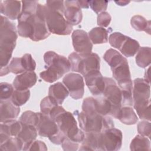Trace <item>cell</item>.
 <instances>
[{"label": "cell", "instance_id": "6da1fadb", "mask_svg": "<svg viewBox=\"0 0 151 151\" xmlns=\"http://www.w3.org/2000/svg\"><path fill=\"white\" fill-rule=\"evenodd\" d=\"M15 25L8 18L1 15L0 24V65L1 68L8 65L18 38Z\"/></svg>", "mask_w": 151, "mask_h": 151}, {"label": "cell", "instance_id": "7a4b0ae2", "mask_svg": "<svg viewBox=\"0 0 151 151\" xmlns=\"http://www.w3.org/2000/svg\"><path fill=\"white\" fill-rule=\"evenodd\" d=\"M45 70L40 74L41 79L52 83L60 79L71 70L68 60L52 51H47L44 55Z\"/></svg>", "mask_w": 151, "mask_h": 151}, {"label": "cell", "instance_id": "3957f363", "mask_svg": "<svg viewBox=\"0 0 151 151\" xmlns=\"http://www.w3.org/2000/svg\"><path fill=\"white\" fill-rule=\"evenodd\" d=\"M132 96L134 109L140 119L150 120V86L142 78L133 81Z\"/></svg>", "mask_w": 151, "mask_h": 151}, {"label": "cell", "instance_id": "277c9868", "mask_svg": "<svg viewBox=\"0 0 151 151\" xmlns=\"http://www.w3.org/2000/svg\"><path fill=\"white\" fill-rule=\"evenodd\" d=\"M80 129L84 132H103L114 127V122L109 116H101L98 113L87 114L81 111L77 114Z\"/></svg>", "mask_w": 151, "mask_h": 151}, {"label": "cell", "instance_id": "5b68a950", "mask_svg": "<svg viewBox=\"0 0 151 151\" xmlns=\"http://www.w3.org/2000/svg\"><path fill=\"white\" fill-rule=\"evenodd\" d=\"M60 130L70 140L81 143L84 137V132L77 126L76 119L71 112L64 111L55 119Z\"/></svg>", "mask_w": 151, "mask_h": 151}, {"label": "cell", "instance_id": "8992f818", "mask_svg": "<svg viewBox=\"0 0 151 151\" xmlns=\"http://www.w3.org/2000/svg\"><path fill=\"white\" fill-rule=\"evenodd\" d=\"M45 18L50 33L59 35H68L71 34L73 26L66 21L63 14L51 10L45 5Z\"/></svg>", "mask_w": 151, "mask_h": 151}, {"label": "cell", "instance_id": "52a82bcc", "mask_svg": "<svg viewBox=\"0 0 151 151\" xmlns=\"http://www.w3.org/2000/svg\"><path fill=\"white\" fill-rule=\"evenodd\" d=\"M123 134L121 130L111 127L106 129L100 134V150L116 151L122 145Z\"/></svg>", "mask_w": 151, "mask_h": 151}, {"label": "cell", "instance_id": "ba28073f", "mask_svg": "<svg viewBox=\"0 0 151 151\" xmlns=\"http://www.w3.org/2000/svg\"><path fill=\"white\" fill-rule=\"evenodd\" d=\"M63 83L67 87L71 98L78 100L83 97L84 93V82L80 74L74 73L67 74L63 78Z\"/></svg>", "mask_w": 151, "mask_h": 151}, {"label": "cell", "instance_id": "9c48e42d", "mask_svg": "<svg viewBox=\"0 0 151 151\" xmlns=\"http://www.w3.org/2000/svg\"><path fill=\"white\" fill-rule=\"evenodd\" d=\"M71 38L74 49L81 57L88 55L92 52L93 45L86 31L83 29L74 30Z\"/></svg>", "mask_w": 151, "mask_h": 151}, {"label": "cell", "instance_id": "30bf717a", "mask_svg": "<svg viewBox=\"0 0 151 151\" xmlns=\"http://www.w3.org/2000/svg\"><path fill=\"white\" fill-rule=\"evenodd\" d=\"M50 34L45 22V5L38 3L35 15L34 35L31 40L33 41H39L45 40Z\"/></svg>", "mask_w": 151, "mask_h": 151}, {"label": "cell", "instance_id": "8fae6325", "mask_svg": "<svg viewBox=\"0 0 151 151\" xmlns=\"http://www.w3.org/2000/svg\"><path fill=\"white\" fill-rule=\"evenodd\" d=\"M38 134L48 139L57 134L60 131L57 123L49 116L39 113V119L36 126Z\"/></svg>", "mask_w": 151, "mask_h": 151}, {"label": "cell", "instance_id": "7c38bea8", "mask_svg": "<svg viewBox=\"0 0 151 151\" xmlns=\"http://www.w3.org/2000/svg\"><path fill=\"white\" fill-rule=\"evenodd\" d=\"M86 84L91 93L94 96L103 94L105 82L100 71H92L84 76Z\"/></svg>", "mask_w": 151, "mask_h": 151}, {"label": "cell", "instance_id": "4fadbf2b", "mask_svg": "<svg viewBox=\"0 0 151 151\" xmlns=\"http://www.w3.org/2000/svg\"><path fill=\"white\" fill-rule=\"evenodd\" d=\"M105 87L103 93L104 97L114 106L122 107V91L115 81L110 77H104Z\"/></svg>", "mask_w": 151, "mask_h": 151}, {"label": "cell", "instance_id": "5bb4252c", "mask_svg": "<svg viewBox=\"0 0 151 151\" xmlns=\"http://www.w3.org/2000/svg\"><path fill=\"white\" fill-rule=\"evenodd\" d=\"M64 17L72 26L79 24L83 19V14L78 1H65Z\"/></svg>", "mask_w": 151, "mask_h": 151}, {"label": "cell", "instance_id": "9a60e30c", "mask_svg": "<svg viewBox=\"0 0 151 151\" xmlns=\"http://www.w3.org/2000/svg\"><path fill=\"white\" fill-rule=\"evenodd\" d=\"M113 78L117 81L119 87L132 84L128 61L126 58L118 65L111 69Z\"/></svg>", "mask_w": 151, "mask_h": 151}, {"label": "cell", "instance_id": "2e32d148", "mask_svg": "<svg viewBox=\"0 0 151 151\" xmlns=\"http://www.w3.org/2000/svg\"><path fill=\"white\" fill-rule=\"evenodd\" d=\"M100 59L99 56L94 52L81 57L78 67V73L83 76L88 72L92 71H100Z\"/></svg>", "mask_w": 151, "mask_h": 151}, {"label": "cell", "instance_id": "e0dca14e", "mask_svg": "<svg viewBox=\"0 0 151 151\" xmlns=\"http://www.w3.org/2000/svg\"><path fill=\"white\" fill-rule=\"evenodd\" d=\"M121 107L113 105L105 97L95 98V109L96 112L101 116H110L117 119Z\"/></svg>", "mask_w": 151, "mask_h": 151}, {"label": "cell", "instance_id": "ac0fdd59", "mask_svg": "<svg viewBox=\"0 0 151 151\" xmlns=\"http://www.w3.org/2000/svg\"><path fill=\"white\" fill-rule=\"evenodd\" d=\"M21 3L20 1H1L0 11L1 14L12 20L18 19L22 9Z\"/></svg>", "mask_w": 151, "mask_h": 151}, {"label": "cell", "instance_id": "d6986e66", "mask_svg": "<svg viewBox=\"0 0 151 151\" xmlns=\"http://www.w3.org/2000/svg\"><path fill=\"white\" fill-rule=\"evenodd\" d=\"M37 81V76L34 71H25L15 77L12 85L15 89L27 90L32 87Z\"/></svg>", "mask_w": 151, "mask_h": 151}, {"label": "cell", "instance_id": "ffe728a7", "mask_svg": "<svg viewBox=\"0 0 151 151\" xmlns=\"http://www.w3.org/2000/svg\"><path fill=\"white\" fill-rule=\"evenodd\" d=\"M20 113L19 107L15 105L11 100H0L1 122L16 119Z\"/></svg>", "mask_w": 151, "mask_h": 151}, {"label": "cell", "instance_id": "44dd1931", "mask_svg": "<svg viewBox=\"0 0 151 151\" xmlns=\"http://www.w3.org/2000/svg\"><path fill=\"white\" fill-rule=\"evenodd\" d=\"M101 132H85L79 150H100Z\"/></svg>", "mask_w": 151, "mask_h": 151}, {"label": "cell", "instance_id": "7402d4cb", "mask_svg": "<svg viewBox=\"0 0 151 151\" xmlns=\"http://www.w3.org/2000/svg\"><path fill=\"white\" fill-rule=\"evenodd\" d=\"M68 95L69 91L63 83L57 82L49 87L48 96L54 99L59 105L63 103Z\"/></svg>", "mask_w": 151, "mask_h": 151}, {"label": "cell", "instance_id": "603a6c76", "mask_svg": "<svg viewBox=\"0 0 151 151\" xmlns=\"http://www.w3.org/2000/svg\"><path fill=\"white\" fill-rule=\"evenodd\" d=\"M21 123L19 120L11 119L1 122L0 133L9 137H17L21 129Z\"/></svg>", "mask_w": 151, "mask_h": 151}, {"label": "cell", "instance_id": "cb8c5ba5", "mask_svg": "<svg viewBox=\"0 0 151 151\" xmlns=\"http://www.w3.org/2000/svg\"><path fill=\"white\" fill-rule=\"evenodd\" d=\"M122 123L126 125H132L138 122V117L131 106H122L117 116Z\"/></svg>", "mask_w": 151, "mask_h": 151}, {"label": "cell", "instance_id": "d4e9b609", "mask_svg": "<svg viewBox=\"0 0 151 151\" xmlns=\"http://www.w3.org/2000/svg\"><path fill=\"white\" fill-rule=\"evenodd\" d=\"M139 48L140 44L137 40L127 36L119 50L125 57H131L137 53Z\"/></svg>", "mask_w": 151, "mask_h": 151}, {"label": "cell", "instance_id": "484cf974", "mask_svg": "<svg viewBox=\"0 0 151 151\" xmlns=\"http://www.w3.org/2000/svg\"><path fill=\"white\" fill-rule=\"evenodd\" d=\"M108 30L104 28L97 27L92 28L88 33V35L93 44H103L108 42Z\"/></svg>", "mask_w": 151, "mask_h": 151}, {"label": "cell", "instance_id": "4316f807", "mask_svg": "<svg viewBox=\"0 0 151 151\" xmlns=\"http://www.w3.org/2000/svg\"><path fill=\"white\" fill-rule=\"evenodd\" d=\"M21 123L22 125L21 129L17 137L21 140L24 144L35 140L38 135V132L36 127L31 125L25 124L22 123Z\"/></svg>", "mask_w": 151, "mask_h": 151}, {"label": "cell", "instance_id": "83f0119b", "mask_svg": "<svg viewBox=\"0 0 151 151\" xmlns=\"http://www.w3.org/2000/svg\"><path fill=\"white\" fill-rule=\"evenodd\" d=\"M151 63V48L149 47H140L136 55V63L140 68H146Z\"/></svg>", "mask_w": 151, "mask_h": 151}, {"label": "cell", "instance_id": "f1b7e54d", "mask_svg": "<svg viewBox=\"0 0 151 151\" xmlns=\"http://www.w3.org/2000/svg\"><path fill=\"white\" fill-rule=\"evenodd\" d=\"M103 58L111 69L120 64L126 58L116 50L110 48L104 53Z\"/></svg>", "mask_w": 151, "mask_h": 151}, {"label": "cell", "instance_id": "f546056e", "mask_svg": "<svg viewBox=\"0 0 151 151\" xmlns=\"http://www.w3.org/2000/svg\"><path fill=\"white\" fill-rule=\"evenodd\" d=\"M131 26L137 31H145L150 34V21L145 17L137 15L133 16L130 20Z\"/></svg>", "mask_w": 151, "mask_h": 151}, {"label": "cell", "instance_id": "4dcf8cb0", "mask_svg": "<svg viewBox=\"0 0 151 151\" xmlns=\"http://www.w3.org/2000/svg\"><path fill=\"white\" fill-rule=\"evenodd\" d=\"M131 150H150V142L148 137L140 134L136 135L132 140L130 145Z\"/></svg>", "mask_w": 151, "mask_h": 151}, {"label": "cell", "instance_id": "1f68e13d", "mask_svg": "<svg viewBox=\"0 0 151 151\" xmlns=\"http://www.w3.org/2000/svg\"><path fill=\"white\" fill-rule=\"evenodd\" d=\"M29 97L30 91L29 89H15L10 100L15 105L19 107L25 104L29 100Z\"/></svg>", "mask_w": 151, "mask_h": 151}, {"label": "cell", "instance_id": "d6a6232c", "mask_svg": "<svg viewBox=\"0 0 151 151\" xmlns=\"http://www.w3.org/2000/svg\"><path fill=\"white\" fill-rule=\"evenodd\" d=\"M24 143L18 137L11 136L2 143H0L1 150H22Z\"/></svg>", "mask_w": 151, "mask_h": 151}, {"label": "cell", "instance_id": "836d02e7", "mask_svg": "<svg viewBox=\"0 0 151 151\" xmlns=\"http://www.w3.org/2000/svg\"><path fill=\"white\" fill-rule=\"evenodd\" d=\"M38 119L39 113H35L31 110H27L24 111L21 114L19 120L23 124L31 125L36 127Z\"/></svg>", "mask_w": 151, "mask_h": 151}, {"label": "cell", "instance_id": "e575fe53", "mask_svg": "<svg viewBox=\"0 0 151 151\" xmlns=\"http://www.w3.org/2000/svg\"><path fill=\"white\" fill-rule=\"evenodd\" d=\"M122 91V106H132L133 104L132 90L133 84L120 88Z\"/></svg>", "mask_w": 151, "mask_h": 151}, {"label": "cell", "instance_id": "d590c367", "mask_svg": "<svg viewBox=\"0 0 151 151\" xmlns=\"http://www.w3.org/2000/svg\"><path fill=\"white\" fill-rule=\"evenodd\" d=\"M59 105L57 102L51 97L48 96L44 97L40 103L41 113L49 116L51 110L57 106Z\"/></svg>", "mask_w": 151, "mask_h": 151}, {"label": "cell", "instance_id": "8d00e7d4", "mask_svg": "<svg viewBox=\"0 0 151 151\" xmlns=\"http://www.w3.org/2000/svg\"><path fill=\"white\" fill-rule=\"evenodd\" d=\"M126 37V35H123L121 32H114L109 35V42L111 47L119 50Z\"/></svg>", "mask_w": 151, "mask_h": 151}, {"label": "cell", "instance_id": "74e56055", "mask_svg": "<svg viewBox=\"0 0 151 151\" xmlns=\"http://www.w3.org/2000/svg\"><path fill=\"white\" fill-rule=\"evenodd\" d=\"M0 100H10L15 90L13 85L6 83L2 82L0 84Z\"/></svg>", "mask_w": 151, "mask_h": 151}, {"label": "cell", "instance_id": "f35d334b", "mask_svg": "<svg viewBox=\"0 0 151 151\" xmlns=\"http://www.w3.org/2000/svg\"><path fill=\"white\" fill-rule=\"evenodd\" d=\"M10 72L14 74H20L25 72L21 57H14L8 65Z\"/></svg>", "mask_w": 151, "mask_h": 151}, {"label": "cell", "instance_id": "ab89813d", "mask_svg": "<svg viewBox=\"0 0 151 151\" xmlns=\"http://www.w3.org/2000/svg\"><path fill=\"white\" fill-rule=\"evenodd\" d=\"M22 150H40L46 151L47 150V147L45 143L41 140H33L31 142L24 143Z\"/></svg>", "mask_w": 151, "mask_h": 151}, {"label": "cell", "instance_id": "60d3db41", "mask_svg": "<svg viewBox=\"0 0 151 151\" xmlns=\"http://www.w3.org/2000/svg\"><path fill=\"white\" fill-rule=\"evenodd\" d=\"M21 58L25 71H34L35 70L36 63L30 54H25Z\"/></svg>", "mask_w": 151, "mask_h": 151}, {"label": "cell", "instance_id": "b9f144b4", "mask_svg": "<svg viewBox=\"0 0 151 151\" xmlns=\"http://www.w3.org/2000/svg\"><path fill=\"white\" fill-rule=\"evenodd\" d=\"M137 132L139 134L150 137L151 133V124L150 121H147L146 120L140 122L137 126Z\"/></svg>", "mask_w": 151, "mask_h": 151}, {"label": "cell", "instance_id": "7bdbcfd3", "mask_svg": "<svg viewBox=\"0 0 151 151\" xmlns=\"http://www.w3.org/2000/svg\"><path fill=\"white\" fill-rule=\"evenodd\" d=\"M108 3L107 1H88L89 6L97 14L106 11Z\"/></svg>", "mask_w": 151, "mask_h": 151}, {"label": "cell", "instance_id": "ee69618b", "mask_svg": "<svg viewBox=\"0 0 151 151\" xmlns=\"http://www.w3.org/2000/svg\"><path fill=\"white\" fill-rule=\"evenodd\" d=\"M45 5L48 8L51 10L58 11L64 14V11L65 9L64 1H54V0L47 1Z\"/></svg>", "mask_w": 151, "mask_h": 151}, {"label": "cell", "instance_id": "f6af8a7d", "mask_svg": "<svg viewBox=\"0 0 151 151\" xmlns=\"http://www.w3.org/2000/svg\"><path fill=\"white\" fill-rule=\"evenodd\" d=\"M111 20V17L110 14L106 11L99 13L97 15V25L100 27H107Z\"/></svg>", "mask_w": 151, "mask_h": 151}, {"label": "cell", "instance_id": "bcb514c9", "mask_svg": "<svg viewBox=\"0 0 151 151\" xmlns=\"http://www.w3.org/2000/svg\"><path fill=\"white\" fill-rule=\"evenodd\" d=\"M81 58V57L76 52H72L69 55L68 60L70 64L71 70L73 71L78 73V67Z\"/></svg>", "mask_w": 151, "mask_h": 151}, {"label": "cell", "instance_id": "7dc6e473", "mask_svg": "<svg viewBox=\"0 0 151 151\" xmlns=\"http://www.w3.org/2000/svg\"><path fill=\"white\" fill-rule=\"evenodd\" d=\"M62 148L65 151H76L78 149L79 143L74 142L66 137L61 143Z\"/></svg>", "mask_w": 151, "mask_h": 151}, {"label": "cell", "instance_id": "c3c4849f", "mask_svg": "<svg viewBox=\"0 0 151 151\" xmlns=\"http://www.w3.org/2000/svg\"><path fill=\"white\" fill-rule=\"evenodd\" d=\"M66 137H67L66 135L60 130L57 134H56L55 136L49 138V140L52 143L58 145H61V143Z\"/></svg>", "mask_w": 151, "mask_h": 151}, {"label": "cell", "instance_id": "681fc988", "mask_svg": "<svg viewBox=\"0 0 151 151\" xmlns=\"http://www.w3.org/2000/svg\"><path fill=\"white\" fill-rule=\"evenodd\" d=\"M78 4L81 8H88V1H78Z\"/></svg>", "mask_w": 151, "mask_h": 151}, {"label": "cell", "instance_id": "f907efd6", "mask_svg": "<svg viewBox=\"0 0 151 151\" xmlns=\"http://www.w3.org/2000/svg\"><path fill=\"white\" fill-rule=\"evenodd\" d=\"M9 73H10V71H9L8 66L1 68V76H5V75L8 74Z\"/></svg>", "mask_w": 151, "mask_h": 151}, {"label": "cell", "instance_id": "816d5d0a", "mask_svg": "<svg viewBox=\"0 0 151 151\" xmlns=\"http://www.w3.org/2000/svg\"><path fill=\"white\" fill-rule=\"evenodd\" d=\"M114 2L119 6H125L130 3V1H115Z\"/></svg>", "mask_w": 151, "mask_h": 151}, {"label": "cell", "instance_id": "f5cc1de1", "mask_svg": "<svg viewBox=\"0 0 151 151\" xmlns=\"http://www.w3.org/2000/svg\"><path fill=\"white\" fill-rule=\"evenodd\" d=\"M149 69H150V67H149L147 68V70H146L145 71V78H144V80L145 81H146L147 83H150V78H149Z\"/></svg>", "mask_w": 151, "mask_h": 151}]
</instances>
